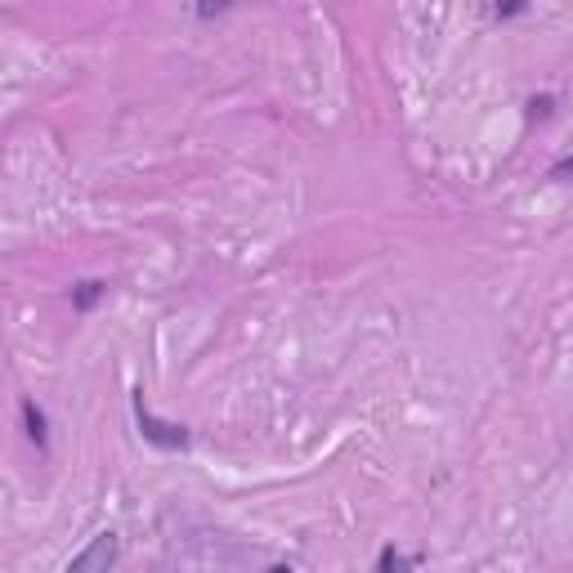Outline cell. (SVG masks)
I'll use <instances>...</instances> for the list:
<instances>
[{"label": "cell", "mask_w": 573, "mask_h": 573, "mask_svg": "<svg viewBox=\"0 0 573 573\" xmlns=\"http://www.w3.org/2000/svg\"><path fill=\"white\" fill-rule=\"evenodd\" d=\"M130 403H135V426H139V439H144L148 448H158V452H184L188 444H194L188 426H179V422H162V416L144 403V390H135V399H130Z\"/></svg>", "instance_id": "6da1fadb"}, {"label": "cell", "mask_w": 573, "mask_h": 573, "mask_svg": "<svg viewBox=\"0 0 573 573\" xmlns=\"http://www.w3.org/2000/svg\"><path fill=\"white\" fill-rule=\"evenodd\" d=\"M112 564H117V533H95L86 551H76L67 560V573H108Z\"/></svg>", "instance_id": "7a4b0ae2"}, {"label": "cell", "mask_w": 573, "mask_h": 573, "mask_svg": "<svg viewBox=\"0 0 573 573\" xmlns=\"http://www.w3.org/2000/svg\"><path fill=\"white\" fill-rule=\"evenodd\" d=\"M18 416H23V431L36 444V452H50V416H46V408L36 403V399H23L18 403Z\"/></svg>", "instance_id": "3957f363"}, {"label": "cell", "mask_w": 573, "mask_h": 573, "mask_svg": "<svg viewBox=\"0 0 573 573\" xmlns=\"http://www.w3.org/2000/svg\"><path fill=\"white\" fill-rule=\"evenodd\" d=\"M103 296H108V283H99V278L76 283V287H72V310H76V314H90Z\"/></svg>", "instance_id": "277c9868"}, {"label": "cell", "mask_w": 573, "mask_h": 573, "mask_svg": "<svg viewBox=\"0 0 573 573\" xmlns=\"http://www.w3.org/2000/svg\"><path fill=\"white\" fill-rule=\"evenodd\" d=\"M426 564V556H408V551H395V547H386L376 556V569L381 573H390V569H422Z\"/></svg>", "instance_id": "5b68a950"}, {"label": "cell", "mask_w": 573, "mask_h": 573, "mask_svg": "<svg viewBox=\"0 0 573 573\" xmlns=\"http://www.w3.org/2000/svg\"><path fill=\"white\" fill-rule=\"evenodd\" d=\"M238 0H194V14L202 18V23H211V18H220V14H228Z\"/></svg>", "instance_id": "8992f818"}, {"label": "cell", "mask_w": 573, "mask_h": 573, "mask_svg": "<svg viewBox=\"0 0 573 573\" xmlns=\"http://www.w3.org/2000/svg\"><path fill=\"white\" fill-rule=\"evenodd\" d=\"M524 10H528V0H493V14H498L502 23H507V18H520Z\"/></svg>", "instance_id": "52a82bcc"}, {"label": "cell", "mask_w": 573, "mask_h": 573, "mask_svg": "<svg viewBox=\"0 0 573 573\" xmlns=\"http://www.w3.org/2000/svg\"><path fill=\"white\" fill-rule=\"evenodd\" d=\"M551 179H556V184H573V152L551 166Z\"/></svg>", "instance_id": "ba28073f"}, {"label": "cell", "mask_w": 573, "mask_h": 573, "mask_svg": "<svg viewBox=\"0 0 573 573\" xmlns=\"http://www.w3.org/2000/svg\"><path fill=\"white\" fill-rule=\"evenodd\" d=\"M551 112V95H543V99H528V117H547Z\"/></svg>", "instance_id": "9c48e42d"}]
</instances>
